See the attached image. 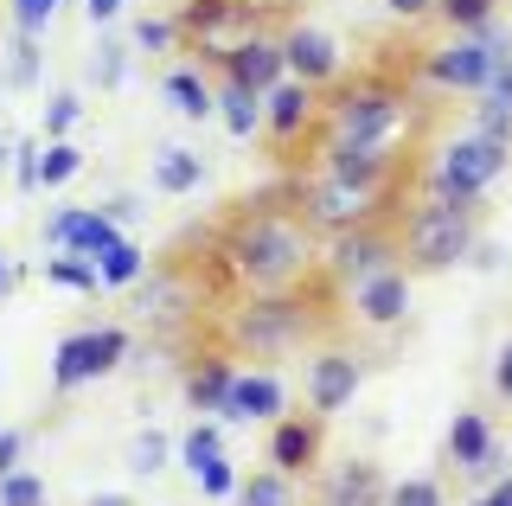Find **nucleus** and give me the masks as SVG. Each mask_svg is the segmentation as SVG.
<instances>
[{
    "instance_id": "obj_1",
    "label": "nucleus",
    "mask_w": 512,
    "mask_h": 506,
    "mask_svg": "<svg viewBox=\"0 0 512 506\" xmlns=\"http://www.w3.org/2000/svg\"><path fill=\"white\" fill-rule=\"evenodd\" d=\"M186 244H199V257H186V250L180 257L205 289V314L218 302H237V295H276L320 276V237L295 218L282 186L244 193L218 225L192 231Z\"/></svg>"
},
{
    "instance_id": "obj_2",
    "label": "nucleus",
    "mask_w": 512,
    "mask_h": 506,
    "mask_svg": "<svg viewBox=\"0 0 512 506\" xmlns=\"http://www.w3.org/2000/svg\"><path fill=\"white\" fill-rule=\"evenodd\" d=\"M333 327H340V295L314 276L301 289L218 302L199 321V346H218L231 359H282V353H301V346L327 340Z\"/></svg>"
},
{
    "instance_id": "obj_3",
    "label": "nucleus",
    "mask_w": 512,
    "mask_h": 506,
    "mask_svg": "<svg viewBox=\"0 0 512 506\" xmlns=\"http://www.w3.org/2000/svg\"><path fill=\"white\" fill-rule=\"evenodd\" d=\"M423 129H429V103L416 90L410 71L372 65L359 77H340L333 90H320V129L333 141H378V148H410L423 154Z\"/></svg>"
},
{
    "instance_id": "obj_4",
    "label": "nucleus",
    "mask_w": 512,
    "mask_h": 506,
    "mask_svg": "<svg viewBox=\"0 0 512 506\" xmlns=\"http://www.w3.org/2000/svg\"><path fill=\"white\" fill-rule=\"evenodd\" d=\"M416 193V186H410ZM480 218H487V199L461 205V199H436V193H416V205L397 212V263L410 276H442L461 270L480 237Z\"/></svg>"
},
{
    "instance_id": "obj_5",
    "label": "nucleus",
    "mask_w": 512,
    "mask_h": 506,
    "mask_svg": "<svg viewBox=\"0 0 512 506\" xmlns=\"http://www.w3.org/2000/svg\"><path fill=\"white\" fill-rule=\"evenodd\" d=\"M135 327L160 346H199V321H205V289L192 276V263L173 250V257L148 263V276L135 282Z\"/></svg>"
},
{
    "instance_id": "obj_6",
    "label": "nucleus",
    "mask_w": 512,
    "mask_h": 506,
    "mask_svg": "<svg viewBox=\"0 0 512 506\" xmlns=\"http://www.w3.org/2000/svg\"><path fill=\"white\" fill-rule=\"evenodd\" d=\"M282 193H288L295 218L320 237V244H327V237H340V231L372 225V218H397V212H404V205L365 193V186H352V180H340V173H327V167H295L282 180Z\"/></svg>"
},
{
    "instance_id": "obj_7",
    "label": "nucleus",
    "mask_w": 512,
    "mask_h": 506,
    "mask_svg": "<svg viewBox=\"0 0 512 506\" xmlns=\"http://www.w3.org/2000/svg\"><path fill=\"white\" fill-rule=\"evenodd\" d=\"M506 52H512V33L500 20H487L480 33H448L442 45H429V52L410 65V77L423 90H442V97H480L493 65H500Z\"/></svg>"
},
{
    "instance_id": "obj_8",
    "label": "nucleus",
    "mask_w": 512,
    "mask_h": 506,
    "mask_svg": "<svg viewBox=\"0 0 512 506\" xmlns=\"http://www.w3.org/2000/svg\"><path fill=\"white\" fill-rule=\"evenodd\" d=\"M506 167H512V148H500V141H480L468 129V135L448 141V148H436V161H429V167H416V193L480 205L493 186L506 180Z\"/></svg>"
},
{
    "instance_id": "obj_9",
    "label": "nucleus",
    "mask_w": 512,
    "mask_h": 506,
    "mask_svg": "<svg viewBox=\"0 0 512 506\" xmlns=\"http://www.w3.org/2000/svg\"><path fill=\"white\" fill-rule=\"evenodd\" d=\"M128 353H135V334L122 321H103V327H77L52 346V398H71V391L96 385V378L122 372Z\"/></svg>"
},
{
    "instance_id": "obj_10",
    "label": "nucleus",
    "mask_w": 512,
    "mask_h": 506,
    "mask_svg": "<svg viewBox=\"0 0 512 506\" xmlns=\"http://www.w3.org/2000/svg\"><path fill=\"white\" fill-rule=\"evenodd\" d=\"M391 263H397V218H372V225L340 231V237L320 244V282H327L333 295L359 289L365 276L391 270Z\"/></svg>"
},
{
    "instance_id": "obj_11",
    "label": "nucleus",
    "mask_w": 512,
    "mask_h": 506,
    "mask_svg": "<svg viewBox=\"0 0 512 506\" xmlns=\"http://www.w3.org/2000/svg\"><path fill=\"white\" fill-rule=\"evenodd\" d=\"M276 13H282V0H180V7H173V20H180V52L231 45L244 33H269Z\"/></svg>"
},
{
    "instance_id": "obj_12",
    "label": "nucleus",
    "mask_w": 512,
    "mask_h": 506,
    "mask_svg": "<svg viewBox=\"0 0 512 506\" xmlns=\"http://www.w3.org/2000/svg\"><path fill=\"white\" fill-rule=\"evenodd\" d=\"M314 129H320V90L282 77V84L263 97V135H269V148H276V161L282 167H301Z\"/></svg>"
},
{
    "instance_id": "obj_13",
    "label": "nucleus",
    "mask_w": 512,
    "mask_h": 506,
    "mask_svg": "<svg viewBox=\"0 0 512 506\" xmlns=\"http://www.w3.org/2000/svg\"><path fill=\"white\" fill-rule=\"evenodd\" d=\"M282 71L295 77V84H308V90H333L340 77L352 71L346 65V52H340V39L327 33V26H308V20H282Z\"/></svg>"
},
{
    "instance_id": "obj_14",
    "label": "nucleus",
    "mask_w": 512,
    "mask_h": 506,
    "mask_svg": "<svg viewBox=\"0 0 512 506\" xmlns=\"http://www.w3.org/2000/svg\"><path fill=\"white\" fill-rule=\"evenodd\" d=\"M448 468H455L461 481H474V487H493L500 474H512L506 442L487 423V410H455V423H448Z\"/></svg>"
},
{
    "instance_id": "obj_15",
    "label": "nucleus",
    "mask_w": 512,
    "mask_h": 506,
    "mask_svg": "<svg viewBox=\"0 0 512 506\" xmlns=\"http://www.w3.org/2000/svg\"><path fill=\"white\" fill-rule=\"evenodd\" d=\"M359 385H365L359 353H346V346H308V359H301V391H308V410L320 423L340 417V410L359 398Z\"/></svg>"
},
{
    "instance_id": "obj_16",
    "label": "nucleus",
    "mask_w": 512,
    "mask_h": 506,
    "mask_svg": "<svg viewBox=\"0 0 512 506\" xmlns=\"http://www.w3.org/2000/svg\"><path fill=\"white\" fill-rule=\"evenodd\" d=\"M410 270L404 263H391V270H378V276H365L359 289H346L340 295V308H346V321H359L365 334H397V327L410 321Z\"/></svg>"
},
{
    "instance_id": "obj_17",
    "label": "nucleus",
    "mask_w": 512,
    "mask_h": 506,
    "mask_svg": "<svg viewBox=\"0 0 512 506\" xmlns=\"http://www.w3.org/2000/svg\"><path fill=\"white\" fill-rule=\"evenodd\" d=\"M282 77L288 71H282L276 33H244V39L224 45V58H218V84H237V90H250V97H269Z\"/></svg>"
},
{
    "instance_id": "obj_18",
    "label": "nucleus",
    "mask_w": 512,
    "mask_h": 506,
    "mask_svg": "<svg viewBox=\"0 0 512 506\" xmlns=\"http://www.w3.org/2000/svg\"><path fill=\"white\" fill-rule=\"evenodd\" d=\"M116 237H122V225L109 212H96V205H58L45 218V250H64V257H84V263H96Z\"/></svg>"
},
{
    "instance_id": "obj_19",
    "label": "nucleus",
    "mask_w": 512,
    "mask_h": 506,
    "mask_svg": "<svg viewBox=\"0 0 512 506\" xmlns=\"http://www.w3.org/2000/svg\"><path fill=\"white\" fill-rule=\"evenodd\" d=\"M320 449H327V423L314 410H288V417L269 423V468L276 474H314L320 468Z\"/></svg>"
},
{
    "instance_id": "obj_20",
    "label": "nucleus",
    "mask_w": 512,
    "mask_h": 506,
    "mask_svg": "<svg viewBox=\"0 0 512 506\" xmlns=\"http://www.w3.org/2000/svg\"><path fill=\"white\" fill-rule=\"evenodd\" d=\"M231 378H237V359H231V353H218V346H192V353H186V366H180L186 410H199V417H224Z\"/></svg>"
},
{
    "instance_id": "obj_21",
    "label": "nucleus",
    "mask_w": 512,
    "mask_h": 506,
    "mask_svg": "<svg viewBox=\"0 0 512 506\" xmlns=\"http://www.w3.org/2000/svg\"><path fill=\"white\" fill-rule=\"evenodd\" d=\"M391 494V474H384L372 455H352V462H333L314 487V506H384Z\"/></svg>"
},
{
    "instance_id": "obj_22",
    "label": "nucleus",
    "mask_w": 512,
    "mask_h": 506,
    "mask_svg": "<svg viewBox=\"0 0 512 506\" xmlns=\"http://www.w3.org/2000/svg\"><path fill=\"white\" fill-rule=\"evenodd\" d=\"M276 417H288V385L269 366H256V372L237 366L231 398H224V417L218 423H276Z\"/></svg>"
},
{
    "instance_id": "obj_23",
    "label": "nucleus",
    "mask_w": 512,
    "mask_h": 506,
    "mask_svg": "<svg viewBox=\"0 0 512 506\" xmlns=\"http://www.w3.org/2000/svg\"><path fill=\"white\" fill-rule=\"evenodd\" d=\"M148 180H154V193L186 199V193L205 186V154H192L186 141H160V148L148 154Z\"/></svg>"
},
{
    "instance_id": "obj_24",
    "label": "nucleus",
    "mask_w": 512,
    "mask_h": 506,
    "mask_svg": "<svg viewBox=\"0 0 512 506\" xmlns=\"http://www.w3.org/2000/svg\"><path fill=\"white\" fill-rule=\"evenodd\" d=\"M160 90H167V103L180 109L186 122H212L218 116V84L199 65H173L167 77H160Z\"/></svg>"
},
{
    "instance_id": "obj_25",
    "label": "nucleus",
    "mask_w": 512,
    "mask_h": 506,
    "mask_svg": "<svg viewBox=\"0 0 512 506\" xmlns=\"http://www.w3.org/2000/svg\"><path fill=\"white\" fill-rule=\"evenodd\" d=\"M128 71H135V45L116 39V33H96L90 58H84V77H90L96 90H122V84H128Z\"/></svg>"
},
{
    "instance_id": "obj_26",
    "label": "nucleus",
    "mask_w": 512,
    "mask_h": 506,
    "mask_svg": "<svg viewBox=\"0 0 512 506\" xmlns=\"http://www.w3.org/2000/svg\"><path fill=\"white\" fill-rule=\"evenodd\" d=\"M148 263H154V257H148V250H141L128 231H122L116 244H109L103 257H96V289H135V282L148 276Z\"/></svg>"
},
{
    "instance_id": "obj_27",
    "label": "nucleus",
    "mask_w": 512,
    "mask_h": 506,
    "mask_svg": "<svg viewBox=\"0 0 512 506\" xmlns=\"http://www.w3.org/2000/svg\"><path fill=\"white\" fill-rule=\"evenodd\" d=\"M173 455H180V468L192 474V481H199V474L212 468V462H224V423H218V417H199L180 442H173Z\"/></svg>"
},
{
    "instance_id": "obj_28",
    "label": "nucleus",
    "mask_w": 512,
    "mask_h": 506,
    "mask_svg": "<svg viewBox=\"0 0 512 506\" xmlns=\"http://www.w3.org/2000/svg\"><path fill=\"white\" fill-rule=\"evenodd\" d=\"M39 77H45V45L32 33H13L7 65H0V90H39Z\"/></svg>"
},
{
    "instance_id": "obj_29",
    "label": "nucleus",
    "mask_w": 512,
    "mask_h": 506,
    "mask_svg": "<svg viewBox=\"0 0 512 506\" xmlns=\"http://www.w3.org/2000/svg\"><path fill=\"white\" fill-rule=\"evenodd\" d=\"M237 506H301V481L276 468H256L237 481Z\"/></svg>"
},
{
    "instance_id": "obj_30",
    "label": "nucleus",
    "mask_w": 512,
    "mask_h": 506,
    "mask_svg": "<svg viewBox=\"0 0 512 506\" xmlns=\"http://www.w3.org/2000/svg\"><path fill=\"white\" fill-rule=\"evenodd\" d=\"M84 167H90V154L77 141H45L39 148V193H64Z\"/></svg>"
},
{
    "instance_id": "obj_31",
    "label": "nucleus",
    "mask_w": 512,
    "mask_h": 506,
    "mask_svg": "<svg viewBox=\"0 0 512 506\" xmlns=\"http://www.w3.org/2000/svg\"><path fill=\"white\" fill-rule=\"evenodd\" d=\"M173 468V436L154 430V423H141L135 436H128V474H141V481H154V474Z\"/></svg>"
},
{
    "instance_id": "obj_32",
    "label": "nucleus",
    "mask_w": 512,
    "mask_h": 506,
    "mask_svg": "<svg viewBox=\"0 0 512 506\" xmlns=\"http://www.w3.org/2000/svg\"><path fill=\"white\" fill-rule=\"evenodd\" d=\"M218 122L237 141H256L263 135V97H250V90H237V84H218Z\"/></svg>"
},
{
    "instance_id": "obj_33",
    "label": "nucleus",
    "mask_w": 512,
    "mask_h": 506,
    "mask_svg": "<svg viewBox=\"0 0 512 506\" xmlns=\"http://www.w3.org/2000/svg\"><path fill=\"white\" fill-rule=\"evenodd\" d=\"M128 45H135V58H173L180 52V20L173 13H141L128 26Z\"/></svg>"
},
{
    "instance_id": "obj_34",
    "label": "nucleus",
    "mask_w": 512,
    "mask_h": 506,
    "mask_svg": "<svg viewBox=\"0 0 512 506\" xmlns=\"http://www.w3.org/2000/svg\"><path fill=\"white\" fill-rule=\"evenodd\" d=\"M39 282H52V289H71V295H103V289H96V263L64 257V250H45V257H39Z\"/></svg>"
},
{
    "instance_id": "obj_35",
    "label": "nucleus",
    "mask_w": 512,
    "mask_h": 506,
    "mask_svg": "<svg viewBox=\"0 0 512 506\" xmlns=\"http://www.w3.org/2000/svg\"><path fill=\"white\" fill-rule=\"evenodd\" d=\"M77 122H84V97L77 90H52L39 109V141H71Z\"/></svg>"
},
{
    "instance_id": "obj_36",
    "label": "nucleus",
    "mask_w": 512,
    "mask_h": 506,
    "mask_svg": "<svg viewBox=\"0 0 512 506\" xmlns=\"http://www.w3.org/2000/svg\"><path fill=\"white\" fill-rule=\"evenodd\" d=\"M429 20H442V33H480L487 20H500V0H436Z\"/></svg>"
},
{
    "instance_id": "obj_37",
    "label": "nucleus",
    "mask_w": 512,
    "mask_h": 506,
    "mask_svg": "<svg viewBox=\"0 0 512 506\" xmlns=\"http://www.w3.org/2000/svg\"><path fill=\"white\" fill-rule=\"evenodd\" d=\"M384 506H448V487L442 474H410V481H391Z\"/></svg>"
},
{
    "instance_id": "obj_38",
    "label": "nucleus",
    "mask_w": 512,
    "mask_h": 506,
    "mask_svg": "<svg viewBox=\"0 0 512 506\" xmlns=\"http://www.w3.org/2000/svg\"><path fill=\"white\" fill-rule=\"evenodd\" d=\"M58 7H64V0H7V13H13V33H32V39H45V33H52V20H58Z\"/></svg>"
},
{
    "instance_id": "obj_39",
    "label": "nucleus",
    "mask_w": 512,
    "mask_h": 506,
    "mask_svg": "<svg viewBox=\"0 0 512 506\" xmlns=\"http://www.w3.org/2000/svg\"><path fill=\"white\" fill-rule=\"evenodd\" d=\"M0 506H45V481H39L32 468L0 474Z\"/></svg>"
},
{
    "instance_id": "obj_40",
    "label": "nucleus",
    "mask_w": 512,
    "mask_h": 506,
    "mask_svg": "<svg viewBox=\"0 0 512 506\" xmlns=\"http://www.w3.org/2000/svg\"><path fill=\"white\" fill-rule=\"evenodd\" d=\"M39 135H13V186L20 193H39Z\"/></svg>"
},
{
    "instance_id": "obj_41",
    "label": "nucleus",
    "mask_w": 512,
    "mask_h": 506,
    "mask_svg": "<svg viewBox=\"0 0 512 506\" xmlns=\"http://www.w3.org/2000/svg\"><path fill=\"white\" fill-rule=\"evenodd\" d=\"M474 135H480V141H500V148H512V116H506L500 103L480 97V103H474Z\"/></svg>"
},
{
    "instance_id": "obj_42",
    "label": "nucleus",
    "mask_w": 512,
    "mask_h": 506,
    "mask_svg": "<svg viewBox=\"0 0 512 506\" xmlns=\"http://www.w3.org/2000/svg\"><path fill=\"white\" fill-rule=\"evenodd\" d=\"M500 263H506V244H500V237H487V231H480L461 270H474V276H500Z\"/></svg>"
},
{
    "instance_id": "obj_43",
    "label": "nucleus",
    "mask_w": 512,
    "mask_h": 506,
    "mask_svg": "<svg viewBox=\"0 0 512 506\" xmlns=\"http://www.w3.org/2000/svg\"><path fill=\"white\" fill-rule=\"evenodd\" d=\"M237 481H244V474H237L231 462H212V468L199 474V494L205 500H237Z\"/></svg>"
},
{
    "instance_id": "obj_44",
    "label": "nucleus",
    "mask_w": 512,
    "mask_h": 506,
    "mask_svg": "<svg viewBox=\"0 0 512 506\" xmlns=\"http://www.w3.org/2000/svg\"><path fill=\"white\" fill-rule=\"evenodd\" d=\"M480 97H487V103H500L506 116H512V52L500 58V65H493V77H487V90H480Z\"/></svg>"
},
{
    "instance_id": "obj_45",
    "label": "nucleus",
    "mask_w": 512,
    "mask_h": 506,
    "mask_svg": "<svg viewBox=\"0 0 512 506\" xmlns=\"http://www.w3.org/2000/svg\"><path fill=\"white\" fill-rule=\"evenodd\" d=\"M26 468V430H13V423H0V474Z\"/></svg>"
},
{
    "instance_id": "obj_46",
    "label": "nucleus",
    "mask_w": 512,
    "mask_h": 506,
    "mask_svg": "<svg viewBox=\"0 0 512 506\" xmlns=\"http://www.w3.org/2000/svg\"><path fill=\"white\" fill-rule=\"evenodd\" d=\"M96 212H109V218L128 231V225L141 218V199H135V193H109V199H96Z\"/></svg>"
},
{
    "instance_id": "obj_47",
    "label": "nucleus",
    "mask_w": 512,
    "mask_h": 506,
    "mask_svg": "<svg viewBox=\"0 0 512 506\" xmlns=\"http://www.w3.org/2000/svg\"><path fill=\"white\" fill-rule=\"evenodd\" d=\"M122 7H128V0H84V20L96 26V33H109V26L122 20Z\"/></svg>"
},
{
    "instance_id": "obj_48",
    "label": "nucleus",
    "mask_w": 512,
    "mask_h": 506,
    "mask_svg": "<svg viewBox=\"0 0 512 506\" xmlns=\"http://www.w3.org/2000/svg\"><path fill=\"white\" fill-rule=\"evenodd\" d=\"M384 13H391V20H404V26H416V20H429V13H436V0H384Z\"/></svg>"
},
{
    "instance_id": "obj_49",
    "label": "nucleus",
    "mask_w": 512,
    "mask_h": 506,
    "mask_svg": "<svg viewBox=\"0 0 512 506\" xmlns=\"http://www.w3.org/2000/svg\"><path fill=\"white\" fill-rule=\"evenodd\" d=\"M493 398H506L512 404V340L493 353Z\"/></svg>"
},
{
    "instance_id": "obj_50",
    "label": "nucleus",
    "mask_w": 512,
    "mask_h": 506,
    "mask_svg": "<svg viewBox=\"0 0 512 506\" xmlns=\"http://www.w3.org/2000/svg\"><path fill=\"white\" fill-rule=\"evenodd\" d=\"M468 506H512V474H500L493 487H480V494H474Z\"/></svg>"
},
{
    "instance_id": "obj_51",
    "label": "nucleus",
    "mask_w": 512,
    "mask_h": 506,
    "mask_svg": "<svg viewBox=\"0 0 512 506\" xmlns=\"http://www.w3.org/2000/svg\"><path fill=\"white\" fill-rule=\"evenodd\" d=\"M20 276H26V270H20V263H13V257H7V250H0V302H7V295H13V289H20Z\"/></svg>"
},
{
    "instance_id": "obj_52",
    "label": "nucleus",
    "mask_w": 512,
    "mask_h": 506,
    "mask_svg": "<svg viewBox=\"0 0 512 506\" xmlns=\"http://www.w3.org/2000/svg\"><path fill=\"white\" fill-rule=\"evenodd\" d=\"M7 167H13V135L0 129V173H7Z\"/></svg>"
},
{
    "instance_id": "obj_53",
    "label": "nucleus",
    "mask_w": 512,
    "mask_h": 506,
    "mask_svg": "<svg viewBox=\"0 0 512 506\" xmlns=\"http://www.w3.org/2000/svg\"><path fill=\"white\" fill-rule=\"evenodd\" d=\"M84 506H135L128 494H96V500H84Z\"/></svg>"
},
{
    "instance_id": "obj_54",
    "label": "nucleus",
    "mask_w": 512,
    "mask_h": 506,
    "mask_svg": "<svg viewBox=\"0 0 512 506\" xmlns=\"http://www.w3.org/2000/svg\"><path fill=\"white\" fill-rule=\"evenodd\" d=\"M45 506H52V500H45Z\"/></svg>"
}]
</instances>
